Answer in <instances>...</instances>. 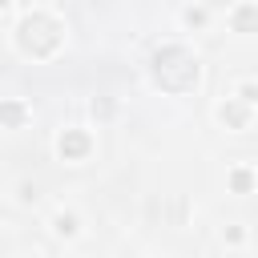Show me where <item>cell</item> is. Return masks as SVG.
<instances>
[{"label": "cell", "instance_id": "obj_1", "mask_svg": "<svg viewBox=\"0 0 258 258\" xmlns=\"http://www.w3.org/2000/svg\"><path fill=\"white\" fill-rule=\"evenodd\" d=\"M157 81L165 85V89H189L198 77V64H194V56L185 52V48H165V52H157Z\"/></svg>", "mask_w": 258, "mask_h": 258}, {"label": "cell", "instance_id": "obj_2", "mask_svg": "<svg viewBox=\"0 0 258 258\" xmlns=\"http://www.w3.org/2000/svg\"><path fill=\"white\" fill-rule=\"evenodd\" d=\"M56 24L48 20V16H28L24 24H20V48H28V52H48V48H56Z\"/></svg>", "mask_w": 258, "mask_h": 258}, {"label": "cell", "instance_id": "obj_3", "mask_svg": "<svg viewBox=\"0 0 258 258\" xmlns=\"http://www.w3.org/2000/svg\"><path fill=\"white\" fill-rule=\"evenodd\" d=\"M85 149H89V137L85 133H64V141H60V153L64 157H81Z\"/></svg>", "mask_w": 258, "mask_h": 258}, {"label": "cell", "instance_id": "obj_4", "mask_svg": "<svg viewBox=\"0 0 258 258\" xmlns=\"http://www.w3.org/2000/svg\"><path fill=\"white\" fill-rule=\"evenodd\" d=\"M234 24H238V32H250V28H258V8H242Z\"/></svg>", "mask_w": 258, "mask_h": 258}, {"label": "cell", "instance_id": "obj_5", "mask_svg": "<svg viewBox=\"0 0 258 258\" xmlns=\"http://www.w3.org/2000/svg\"><path fill=\"white\" fill-rule=\"evenodd\" d=\"M222 117H226V121H230V125H242V117H246V113H242V109H234V105H230V109H222Z\"/></svg>", "mask_w": 258, "mask_h": 258}, {"label": "cell", "instance_id": "obj_6", "mask_svg": "<svg viewBox=\"0 0 258 258\" xmlns=\"http://www.w3.org/2000/svg\"><path fill=\"white\" fill-rule=\"evenodd\" d=\"M4 121L16 125V121H20V105H4Z\"/></svg>", "mask_w": 258, "mask_h": 258}, {"label": "cell", "instance_id": "obj_7", "mask_svg": "<svg viewBox=\"0 0 258 258\" xmlns=\"http://www.w3.org/2000/svg\"><path fill=\"white\" fill-rule=\"evenodd\" d=\"M234 189H250V173H234Z\"/></svg>", "mask_w": 258, "mask_h": 258}, {"label": "cell", "instance_id": "obj_8", "mask_svg": "<svg viewBox=\"0 0 258 258\" xmlns=\"http://www.w3.org/2000/svg\"><path fill=\"white\" fill-rule=\"evenodd\" d=\"M4 4H8V0H0V8H4Z\"/></svg>", "mask_w": 258, "mask_h": 258}]
</instances>
